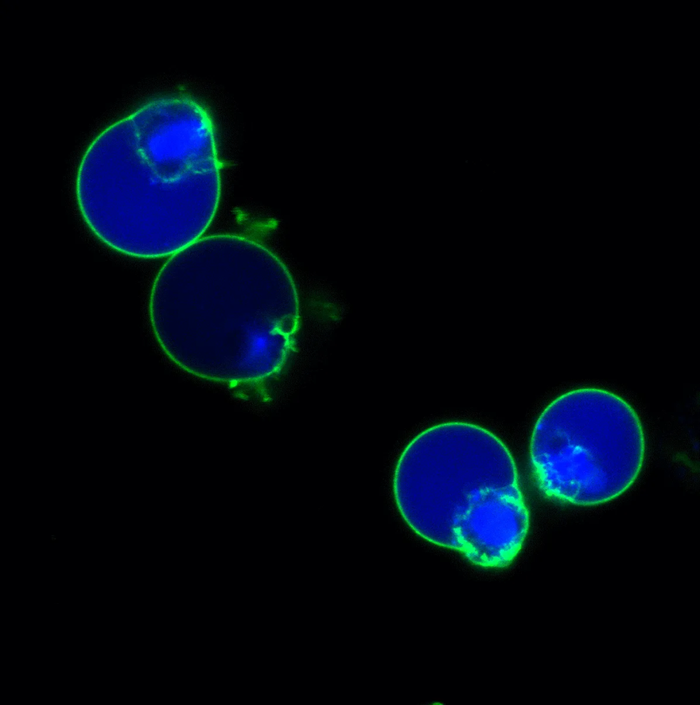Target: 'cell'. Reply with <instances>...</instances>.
I'll return each instance as SVG.
<instances>
[{"instance_id":"cell-3","label":"cell","mask_w":700,"mask_h":705,"mask_svg":"<svg viewBox=\"0 0 700 705\" xmlns=\"http://www.w3.org/2000/svg\"><path fill=\"white\" fill-rule=\"evenodd\" d=\"M646 439L633 406L605 389L580 388L553 400L529 447L535 485L546 498L579 507L605 504L638 478Z\"/></svg>"},{"instance_id":"cell-1","label":"cell","mask_w":700,"mask_h":705,"mask_svg":"<svg viewBox=\"0 0 700 705\" xmlns=\"http://www.w3.org/2000/svg\"><path fill=\"white\" fill-rule=\"evenodd\" d=\"M221 193L215 129L187 96L153 100L91 144L76 175L85 224L102 243L138 258L171 255L201 238Z\"/></svg>"},{"instance_id":"cell-2","label":"cell","mask_w":700,"mask_h":705,"mask_svg":"<svg viewBox=\"0 0 700 705\" xmlns=\"http://www.w3.org/2000/svg\"><path fill=\"white\" fill-rule=\"evenodd\" d=\"M392 491L416 534L480 567L509 566L529 533L515 461L497 436L476 424L446 422L416 436L396 463Z\"/></svg>"}]
</instances>
